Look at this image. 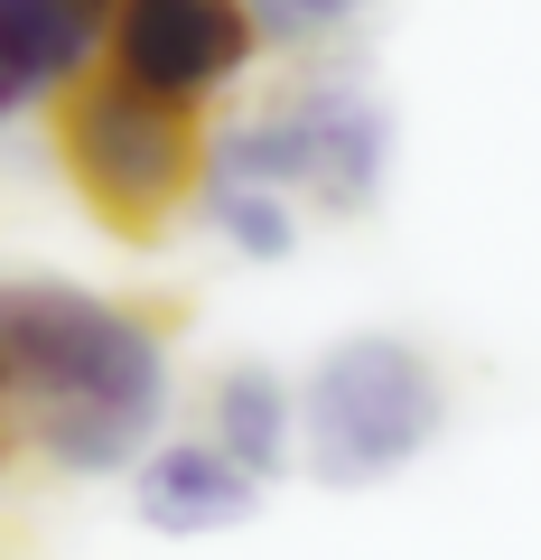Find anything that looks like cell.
<instances>
[{
    "instance_id": "6da1fadb",
    "label": "cell",
    "mask_w": 541,
    "mask_h": 560,
    "mask_svg": "<svg viewBox=\"0 0 541 560\" xmlns=\"http://www.w3.org/2000/svg\"><path fill=\"white\" fill-rule=\"evenodd\" d=\"M168 327L75 280H0V448L66 477H121L168 430Z\"/></svg>"
},
{
    "instance_id": "30bf717a",
    "label": "cell",
    "mask_w": 541,
    "mask_h": 560,
    "mask_svg": "<svg viewBox=\"0 0 541 560\" xmlns=\"http://www.w3.org/2000/svg\"><path fill=\"white\" fill-rule=\"evenodd\" d=\"M261 28V47H290V57H318V47H337L345 28L374 10V0H243Z\"/></svg>"
},
{
    "instance_id": "8fae6325",
    "label": "cell",
    "mask_w": 541,
    "mask_h": 560,
    "mask_svg": "<svg viewBox=\"0 0 541 560\" xmlns=\"http://www.w3.org/2000/svg\"><path fill=\"white\" fill-rule=\"evenodd\" d=\"M0 458H10V448H0Z\"/></svg>"
},
{
    "instance_id": "5b68a950",
    "label": "cell",
    "mask_w": 541,
    "mask_h": 560,
    "mask_svg": "<svg viewBox=\"0 0 541 560\" xmlns=\"http://www.w3.org/2000/svg\"><path fill=\"white\" fill-rule=\"evenodd\" d=\"M261 28L243 0H113V38H103V75L141 84L160 103H215L252 75Z\"/></svg>"
},
{
    "instance_id": "3957f363",
    "label": "cell",
    "mask_w": 541,
    "mask_h": 560,
    "mask_svg": "<svg viewBox=\"0 0 541 560\" xmlns=\"http://www.w3.org/2000/svg\"><path fill=\"white\" fill-rule=\"evenodd\" d=\"M448 430V374L430 346L364 327L337 337L299 383V467L318 486H392Z\"/></svg>"
},
{
    "instance_id": "52a82bcc",
    "label": "cell",
    "mask_w": 541,
    "mask_h": 560,
    "mask_svg": "<svg viewBox=\"0 0 541 560\" xmlns=\"http://www.w3.org/2000/svg\"><path fill=\"white\" fill-rule=\"evenodd\" d=\"M131 504H141L150 533H168V541H205V533H234V523H252L261 486L197 430V440H168V448H150V458L131 467Z\"/></svg>"
},
{
    "instance_id": "8992f818",
    "label": "cell",
    "mask_w": 541,
    "mask_h": 560,
    "mask_svg": "<svg viewBox=\"0 0 541 560\" xmlns=\"http://www.w3.org/2000/svg\"><path fill=\"white\" fill-rule=\"evenodd\" d=\"M113 0H0V121L66 103L84 75H103Z\"/></svg>"
},
{
    "instance_id": "277c9868",
    "label": "cell",
    "mask_w": 541,
    "mask_h": 560,
    "mask_svg": "<svg viewBox=\"0 0 541 560\" xmlns=\"http://www.w3.org/2000/svg\"><path fill=\"white\" fill-rule=\"evenodd\" d=\"M57 160L113 234L150 243L205 197V121L121 75H84L57 103Z\"/></svg>"
},
{
    "instance_id": "7a4b0ae2",
    "label": "cell",
    "mask_w": 541,
    "mask_h": 560,
    "mask_svg": "<svg viewBox=\"0 0 541 560\" xmlns=\"http://www.w3.org/2000/svg\"><path fill=\"white\" fill-rule=\"evenodd\" d=\"M383 178H392V113L337 66L290 75L243 121L205 131V187H271L290 206L308 197L327 215H364Z\"/></svg>"
},
{
    "instance_id": "9c48e42d",
    "label": "cell",
    "mask_w": 541,
    "mask_h": 560,
    "mask_svg": "<svg viewBox=\"0 0 541 560\" xmlns=\"http://www.w3.org/2000/svg\"><path fill=\"white\" fill-rule=\"evenodd\" d=\"M197 206L224 234V253H243V261H290L299 253V206L271 197V187H205Z\"/></svg>"
},
{
    "instance_id": "ba28073f",
    "label": "cell",
    "mask_w": 541,
    "mask_h": 560,
    "mask_svg": "<svg viewBox=\"0 0 541 560\" xmlns=\"http://www.w3.org/2000/svg\"><path fill=\"white\" fill-rule=\"evenodd\" d=\"M205 440H215L252 486H271L299 458V393H290L271 364H224V374L205 383Z\"/></svg>"
}]
</instances>
